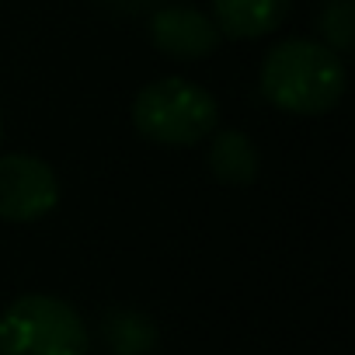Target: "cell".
<instances>
[{
    "label": "cell",
    "mask_w": 355,
    "mask_h": 355,
    "mask_svg": "<svg viewBox=\"0 0 355 355\" xmlns=\"http://www.w3.org/2000/svg\"><path fill=\"white\" fill-rule=\"evenodd\" d=\"M132 125L143 139L160 146H196L220 125V101L185 77H160L136 91Z\"/></svg>",
    "instance_id": "2"
},
{
    "label": "cell",
    "mask_w": 355,
    "mask_h": 355,
    "mask_svg": "<svg viewBox=\"0 0 355 355\" xmlns=\"http://www.w3.org/2000/svg\"><path fill=\"white\" fill-rule=\"evenodd\" d=\"M108 11H119V15H139V11H150L157 0H101Z\"/></svg>",
    "instance_id": "10"
},
{
    "label": "cell",
    "mask_w": 355,
    "mask_h": 355,
    "mask_svg": "<svg viewBox=\"0 0 355 355\" xmlns=\"http://www.w3.org/2000/svg\"><path fill=\"white\" fill-rule=\"evenodd\" d=\"M101 331L112 345L115 355H146L157 341V331L153 324L136 313V310H115L108 313V320H101Z\"/></svg>",
    "instance_id": "8"
},
{
    "label": "cell",
    "mask_w": 355,
    "mask_h": 355,
    "mask_svg": "<svg viewBox=\"0 0 355 355\" xmlns=\"http://www.w3.org/2000/svg\"><path fill=\"white\" fill-rule=\"evenodd\" d=\"M60 202L56 171L32 153L0 157V220L4 223H39Z\"/></svg>",
    "instance_id": "4"
},
{
    "label": "cell",
    "mask_w": 355,
    "mask_h": 355,
    "mask_svg": "<svg viewBox=\"0 0 355 355\" xmlns=\"http://www.w3.org/2000/svg\"><path fill=\"white\" fill-rule=\"evenodd\" d=\"M220 42H223V35H220L216 21L209 15H202L199 8L171 4L150 18V46L174 63L206 60L220 49Z\"/></svg>",
    "instance_id": "5"
},
{
    "label": "cell",
    "mask_w": 355,
    "mask_h": 355,
    "mask_svg": "<svg viewBox=\"0 0 355 355\" xmlns=\"http://www.w3.org/2000/svg\"><path fill=\"white\" fill-rule=\"evenodd\" d=\"M320 32L324 46L334 49L338 56L352 53V35H355V0H327V8L320 15Z\"/></svg>",
    "instance_id": "9"
},
{
    "label": "cell",
    "mask_w": 355,
    "mask_h": 355,
    "mask_svg": "<svg viewBox=\"0 0 355 355\" xmlns=\"http://www.w3.org/2000/svg\"><path fill=\"white\" fill-rule=\"evenodd\" d=\"M293 11V0H213V21L223 39H265Z\"/></svg>",
    "instance_id": "6"
},
{
    "label": "cell",
    "mask_w": 355,
    "mask_h": 355,
    "mask_svg": "<svg viewBox=\"0 0 355 355\" xmlns=\"http://www.w3.org/2000/svg\"><path fill=\"white\" fill-rule=\"evenodd\" d=\"M91 334L80 313L46 293L18 296L0 313V355H87Z\"/></svg>",
    "instance_id": "3"
},
{
    "label": "cell",
    "mask_w": 355,
    "mask_h": 355,
    "mask_svg": "<svg viewBox=\"0 0 355 355\" xmlns=\"http://www.w3.org/2000/svg\"><path fill=\"white\" fill-rule=\"evenodd\" d=\"M209 171L216 182L230 185V189H244L251 185L258 171H261V153L254 146V139L241 129H223L209 136Z\"/></svg>",
    "instance_id": "7"
},
{
    "label": "cell",
    "mask_w": 355,
    "mask_h": 355,
    "mask_svg": "<svg viewBox=\"0 0 355 355\" xmlns=\"http://www.w3.org/2000/svg\"><path fill=\"white\" fill-rule=\"evenodd\" d=\"M348 70L345 60L313 39H282L275 42L258 73L265 101L286 115H327L345 98Z\"/></svg>",
    "instance_id": "1"
}]
</instances>
